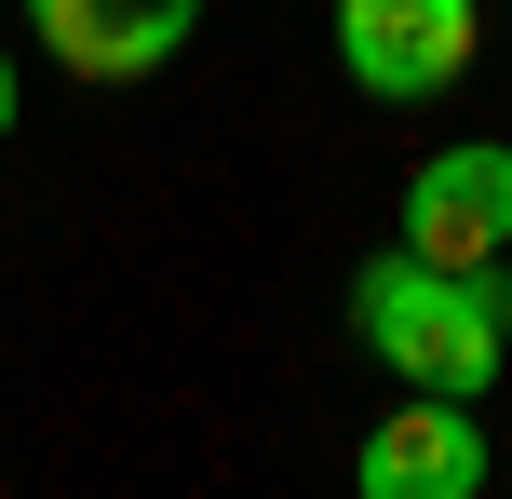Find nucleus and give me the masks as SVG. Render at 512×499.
<instances>
[{
	"instance_id": "nucleus-2",
	"label": "nucleus",
	"mask_w": 512,
	"mask_h": 499,
	"mask_svg": "<svg viewBox=\"0 0 512 499\" xmlns=\"http://www.w3.org/2000/svg\"><path fill=\"white\" fill-rule=\"evenodd\" d=\"M486 41V0H337V54H351L364 95H445Z\"/></svg>"
},
{
	"instance_id": "nucleus-1",
	"label": "nucleus",
	"mask_w": 512,
	"mask_h": 499,
	"mask_svg": "<svg viewBox=\"0 0 512 499\" xmlns=\"http://www.w3.org/2000/svg\"><path fill=\"white\" fill-rule=\"evenodd\" d=\"M351 338L378 351L405 392H499V351H512V257L499 270H432L418 243H391L378 270L351 284Z\"/></svg>"
},
{
	"instance_id": "nucleus-5",
	"label": "nucleus",
	"mask_w": 512,
	"mask_h": 499,
	"mask_svg": "<svg viewBox=\"0 0 512 499\" xmlns=\"http://www.w3.org/2000/svg\"><path fill=\"white\" fill-rule=\"evenodd\" d=\"M27 27H41V54L81 68V81H149V68L189 54L203 0H27Z\"/></svg>"
},
{
	"instance_id": "nucleus-3",
	"label": "nucleus",
	"mask_w": 512,
	"mask_h": 499,
	"mask_svg": "<svg viewBox=\"0 0 512 499\" xmlns=\"http://www.w3.org/2000/svg\"><path fill=\"white\" fill-rule=\"evenodd\" d=\"M405 243L432 270H499L512 257V149L472 135V149H432L405 176Z\"/></svg>"
},
{
	"instance_id": "nucleus-4",
	"label": "nucleus",
	"mask_w": 512,
	"mask_h": 499,
	"mask_svg": "<svg viewBox=\"0 0 512 499\" xmlns=\"http://www.w3.org/2000/svg\"><path fill=\"white\" fill-rule=\"evenodd\" d=\"M351 486H364V499H472V486H486V432H472V405H459V392H405L378 432H364Z\"/></svg>"
},
{
	"instance_id": "nucleus-6",
	"label": "nucleus",
	"mask_w": 512,
	"mask_h": 499,
	"mask_svg": "<svg viewBox=\"0 0 512 499\" xmlns=\"http://www.w3.org/2000/svg\"><path fill=\"white\" fill-rule=\"evenodd\" d=\"M14 108H27V95H14V54H0V135H14Z\"/></svg>"
}]
</instances>
